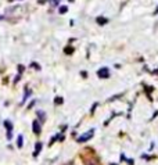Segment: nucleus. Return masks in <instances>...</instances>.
I'll list each match as a JSON object with an SVG mask.
<instances>
[{"label": "nucleus", "instance_id": "1", "mask_svg": "<svg viewBox=\"0 0 158 165\" xmlns=\"http://www.w3.org/2000/svg\"><path fill=\"white\" fill-rule=\"evenodd\" d=\"M93 133H94V129H92V131H89V132H86L85 135H82V136H79V137H78V142H79V143H83V142H87V140L90 139V137H92V136H93Z\"/></svg>", "mask_w": 158, "mask_h": 165}, {"label": "nucleus", "instance_id": "2", "mask_svg": "<svg viewBox=\"0 0 158 165\" xmlns=\"http://www.w3.org/2000/svg\"><path fill=\"white\" fill-rule=\"evenodd\" d=\"M97 75H98V78L107 79V78H110V71H108V68H101V69L97 71Z\"/></svg>", "mask_w": 158, "mask_h": 165}, {"label": "nucleus", "instance_id": "3", "mask_svg": "<svg viewBox=\"0 0 158 165\" xmlns=\"http://www.w3.org/2000/svg\"><path fill=\"white\" fill-rule=\"evenodd\" d=\"M85 165H100V162H98L97 158H87V160H85Z\"/></svg>", "mask_w": 158, "mask_h": 165}, {"label": "nucleus", "instance_id": "4", "mask_svg": "<svg viewBox=\"0 0 158 165\" xmlns=\"http://www.w3.org/2000/svg\"><path fill=\"white\" fill-rule=\"evenodd\" d=\"M32 126H33L32 129H33V132H35V133H36V135H39L42 129H40V125H39V122H38V121H33V123H32Z\"/></svg>", "mask_w": 158, "mask_h": 165}, {"label": "nucleus", "instance_id": "5", "mask_svg": "<svg viewBox=\"0 0 158 165\" xmlns=\"http://www.w3.org/2000/svg\"><path fill=\"white\" fill-rule=\"evenodd\" d=\"M40 150H42V143L39 142V143H36V150L33 151V157H38L39 153H40Z\"/></svg>", "mask_w": 158, "mask_h": 165}, {"label": "nucleus", "instance_id": "6", "mask_svg": "<svg viewBox=\"0 0 158 165\" xmlns=\"http://www.w3.org/2000/svg\"><path fill=\"white\" fill-rule=\"evenodd\" d=\"M96 21H97V24H100V25H104V24H107L108 22V20L107 18H104V17H97Z\"/></svg>", "mask_w": 158, "mask_h": 165}, {"label": "nucleus", "instance_id": "7", "mask_svg": "<svg viewBox=\"0 0 158 165\" xmlns=\"http://www.w3.org/2000/svg\"><path fill=\"white\" fill-rule=\"evenodd\" d=\"M4 126L7 131H13V125H11V122L10 121H4Z\"/></svg>", "mask_w": 158, "mask_h": 165}, {"label": "nucleus", "instance_id": "8", "mask_svg": "<svg viewBox=\"0 0 158 165\" xmlns=\"http://www.w3.org/2000/svg\"><path fill=\"white\" fill-rule=\"evenodd\" d=\"M58 11H60V14H65L67 11H68V7H65V6H61Z\"/></svg>", "mask_w": 158, "mask_h": 165}, {"label": "nucleus", "instance_id": "9", "mask_svg": "<svg viewBox=\"0 0 158 165\" xmlns=\"http://www.w3.org/2000/svg\"><path fill=\"white\" fill-rule=\"evenodd\" d=\"M17 146H18L20 148L22 147V136H21V135L18 136V139H17Z\"/></svg>", "mask_w": 158, "mask_h": 165}, {"label": "nucleus", "instance_id": "10", "mask_svg": "<svg viewBox=\"0 0 158 165\" xmlns=\"http://www.w3.org/2000/svg\"><path fill=\"white\" fill-rule=\"evenodd\" d=\"M63 101H64V100H63L61 97H56V99H54V103H56L57 106H60V104H63Z\"/></svg>", "mask_w": 158, "mask_h": 165}, {"label": "nucleus", "instance_id": "11", "mask_svg": "<svg viewBox=\"0 0 158 165\" xmlns=\"http://www.w3.org/2000/svg\"><path fill=\"white\" fill-rule=\"evenodd\" d=\"M38 115H39V119H40V121H44V112H43V111H38Z\"/></svg>", "mask_w": 158, "mask_h": 165}, {"label": "nucleus", "instance_id": "12", "mask_svg": "<svg viewBox=\"0 0 158 165\" xmlns=\"http://www.w3.org/2000/svg\"><path fill=\"white\" fill-rule=\"evenodd\" d=\"M29 96H31V90H29V89H26V93H25V96H24V100H22V103H25V100L29 97Z\"/></svg>", "mask_w": 158, "mask_h": 165}, {"label": "nucleus", "instance_id": "13", "mask_svg": "<svg viewBox=\"0 0 158 165\" xmlns=\"http://www.w3.org/2000/svg\"><path fill=\"white\" fill-rule=\"evenodd\" d=\"M65 53H67V54H71V53H74V47H65Z\"/></svg>", "mask_w": 158, "mask_h": 165}, {"label": "nucleus", "instance_id": "14", "mask_svg": "<svg viewBox=\"0 0 158 165\" xmlns=\"http://www.w3.org/2000/svg\"><path fill=\"white\" fill-rule=\"evenodd\" d=\"M24 69H25V68L22 67V65H18V74H20V75H21L22 72H24Z\"/></svg>", "mask_w": 158, "mask_h": 165}, {"label": "nucleus", "instance_id": "15", "mask_svg": "<svg viewBox=\"0 0 158 165\" xmlns=\"http://www.w3.org/2000/svg\"><path fill=\"white\" fill-rule=\"evenodd\" d=\"M7 139L11 140L13 139V135H11V131H7Z\"/></svg>", "mask_w": 158, "mask_h": 165}, {"label": "nucleus", "instance_id": "16", "mask_svg": "<svg viewBox=\"0 0 158 165\" xmlns=\"http://www.w3.org/2000/svg\"><path fill=\"white\" fill-rule=\"evenodd\" d=\"M31 65H32V67H33V68H36V69H40V67H39V65H38V64H36V63H32V64H31Z\"/></svg>", "mask_w": 158, "mask_h": 165}, {"label": "nucleus", "instance_id": "17", "mask_svg": "<svg viewBox=\"0 0 158 165\" xmlns=\"http://www.w3.org/2000/svg\"><path fill=\"white\" fill-rule=\"evenodd\" d=\"M154 72H155V74H158V69H155V71H154Z\"/></svg>", "mask_w": 158, "mask_h": 165}, {"label": "nucleus", "instance_id": "18", "mask_svg": "<svg viewBox=\"0 0 158 165\" xmlns=\"http://www.w3.org/2000/svg\"><path fill=\"white\" fill-rule=\"evenodd\" d=\"M3 18H4V17H1V15H0V20H3Z\"/></svg>", "mask_w": 158, "mask_h": 165}, {"label": "nucleus", "instance_id": "19", "mask_svg": "<svg viewBox=\"0 0 158 165\" xmlns=\"http://www.w3.org/2000/svg\"><path fill=\"white\" fill-rule=\"evenodd\" d=\"M9 1H14V0H9Z\"/></svg>", "mask_w": 158, "mask_h": 165}, {"label": "nucleus", "instance_id": "20", "mask_svg": "<svg viewBox=\"0 0 158 165\" xmlns=\"http://www.w3.org/2000/svg\"><path fill=\"white\" fill-rule=\"evenodd\" d=\"M111 165H116V164H111Z\"/></svg>", "mask_w": 158, "mask_h": 165}, {"label": "nucleus", "instance_id": "21", "mask_svg": "<svg viewBox=\"0 0 158 165\" xmlns=\"http://www.w3.org/2000/svg\"><path fill=\"white\" fill-rule=\"evenodd\" d=\"M69 1H74V0H69Z\"/></svg>", "mask_w": 158, "mask_h": 165}]
</instances>
